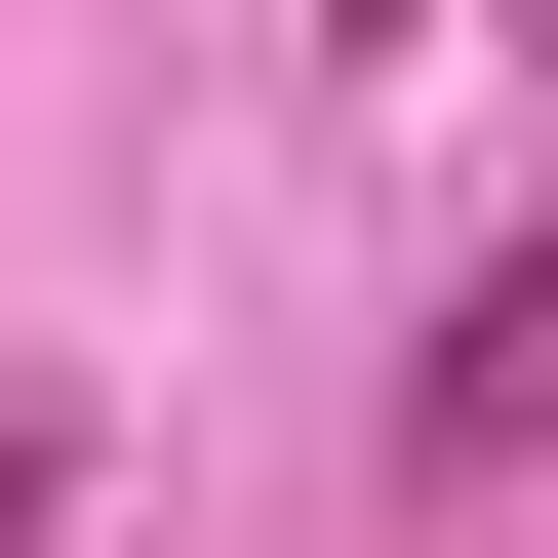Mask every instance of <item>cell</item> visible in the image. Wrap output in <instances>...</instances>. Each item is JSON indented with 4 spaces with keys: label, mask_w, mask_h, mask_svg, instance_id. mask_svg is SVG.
<instances>
[{
    "label": "cell",
    "mask_w": 558,
    "mask_h": 558,
    "mask_svg": "<svg viewBox=\"0 0 558 558\" xmlns=\"http://www.w3.org/2000/svg\"><path fill=\"white\" fill-rule=\"evenodd\" d=\"M40 519H81V399H0V558H40Z\"/></svg>",
    "instance_id": "obj_1"
}]
</instances>
